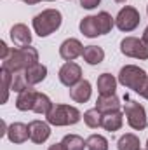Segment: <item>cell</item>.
I'll list each match as a JSON object with an SVG mask.
<instances>
[{
    "label": "cell",
    "mask_w": 148,
    "mask_h": 150,
    "mask_svg": "<svg viewBox=\"0 0 148 150\" xmlns=\"http://www.w3.org/2000/svg\"><path fill=\"white\" fill-rule=\"evenodd\" d=\"M37 63H38V51L32 45H23V47H16V49L11 51V54L4 59L2 68L14 74V72H19V70H26V68H30Z\"/></svg>",
    "instance_id": "6da1fadb"
},
{
    "label": "cell",
    "mask_w": 148,
    "mask_h": 150,
    "mask_svg": "<svg viewBox=\"0 0 148 150\" xmlns=\"http://www.w3.org/2000/svg\"><path fill=\"white\" fill-rule=\"evenodd\" d=\"M61 23H63V16L58 9H45L33 18L32 26L38 37H49L51 33L59 30Z\"/></svg>",
    "instance_id": "7a4b0ae2"
},
{
    "label": "cell",
    "mask_w": 148,
    "mask_h": 150,
    "mask_svg": "<svg viewBox=\"0 0 148 150\" xmlns=\"http://www.w3.org/2000/svg\"><path fill=\"white\" fill-rule=\"evenodd\" d=\"M47 122L51 126H56V127H61V126H73L77 124L80 119H82V113L78 112L77 107L72 105H54L51 108V112L45 115Z\"/></svg>",
    "instance_id": "3957f363"
},
{
    "label": "cell",
    "mask_w": 148,
    "mask_h": 150,
    "mask_svg": "<svg viewBox=\"0 0 148 150\" xmlns=\"http://www.w3.org/2000/svg\"><path fill=\"white\" fill-rule=\"evenodd\" d=\"M125 103H124V115L127 119L129 127H132L134 131H143L148 126L147 119V110L143 105H140L138 101L131 100L129 96H124Z\"/></svg>",
    "instance_id": "277c9868"
},
{
    "label": "cell",
    "mask_w": 148,
    "mask_h": 150,
    "mask_svg": "<svg viewBox=\"0 0 148 150\" xmlns=\"http://www.w3.org/2000/svg\"><path fill=\"white\" fill-rule=\"evenodd\" d=\"M147 72L136 65H125L120 68L118 72V84H122L125 89H132L136 93H140V89L143 87L145 80H147Z\"/></svg>",
    "instance_id": "5b68a950"
},
{
    "label": "cell",
    "mask_w": 148,
    "mask_h": 150,
    "mask_svg": "<svg viewBox=\"0 0 148 150\" xmlns=\"http://www.w3.org/2000/svg\"><path fill=\"white\" fill-rule=\"evenodd\" d=\"M140 21H141V16H140V11L132 5H125L118 11L117 18H115V26L120 30V32H132L140 26Z\"/></svg>",
    "instance_id": "8992f818"
},
{
    "label": "cell",
    "mask_w": 148,
    "mask_h": 150,
    "mask_svg": "<svg viewBox=\"0 0 148 150\" xmlns=\"http://www.w3.org/2000/svg\"><path fill=\"white\" fill-rule=\"evenodd\" d=\"M120 52L127 58L148 59V42L138 37H125L120 42Z\"/></svg>",
    "instance_id": "52a82bcc"
},
{
    "label": "cell",
    "mask_w": 148,
    "mask_h": 150,
    "mask_svg": "<svg viewBox=\"0 0 148 150\" xmlns=\"http://www.w3.org/2000/svg\"><path fill=\"white\" fill-rule=\"evenodd\" d=\"M59 82L66 87H73L75 84H78L82 80V68L75 63V61H66L61 68H59Z\"/></svg>",
    "instance_id": "ba28073f"
},
{
    "label": "cell",
    "mask_w": 148,
    "mask_h": 150,
    "mask_svg": "<svg viewBox=\"0 0 148 150\" xmlns=\"http://www.w3.org/2000/svg\"><path fill=\"white\" fill-rule=\"evenodd\" d=\"M84 47L82 42L78 38H66L61 45H59V56L65 59V61H73L78 56H82L84 52Z\"/></svg>",
    "instance_id": "9c48e42d"
},
{
    "label": "cell",
    "mask_w": 148,
    "mask_h": 150,
    "mask_svg": "<svg viewBox=\"0 0 148 150\" xmlns=\"http://www.w3.org/2000/svg\"><path fill=\"white\" fill-rule=\"evenodd\" d=\"M28 129H30V140L37 145L47 142L51 136V124L44 120H32L28 124Z\"/></svg>",
    "instance_id": "30bf717a"
},
{
    "label": "cell",
    "mask_w": 148,
    "mask_h": 150,
    "mask_svg": "<svg viewBox=\"0 0 148 150\" xmlns=\"http://www.w3.org/2000/svg\"><path fill=\"white\" fill-rule=\"evenodd\" d=\"M92 94V86L89 80H80L78 84H75L73 87H70V98L75 103H85L91 100Z\"/></svg>",
    "instance_id": "8fae6325"
},
{
    "label": "cell",
    "mask_w": 148,
    "mask_h": 150,
    "mask_svg": "<svg viewBox=\"0 0 148 150\" xmlns=\"http://www.w3.org/2000/svg\"><path fill=\"white\" fill-rule=\"evenodd\" d=\"M5 134H7L9 142H12V143H25L30 138V129L23 122H14V124H11L7 127Z\"/></svg>",
    "instance_id": "7c38bea8"
},
{
    "label": "cell",
    "mask_w": 148,
    "mask_h": 150,
    "mask_svg": "<svg viewBox=\"0 0 148 150\" xmlns=\"http://www.w3.org/2000/svg\"><path fill=\"white\" fill-rule=\"evenodd\" d=\"M37 93H38V91H35L32 86H30V87H26L25 91L18 93V98H16V108H18V110H21V112L33 110Z\"/></svg>",
    "instance_id": "4fadbf2b"
},
{
    "label": "cell",
    "mask_w": 148,
    "mask_h": 150,
    "mask_svg": "<svg viewBox=\"0 0 148 150\" xmlns=\"http://www.w3.org/2000/svg\"><path fill=\"white\" fill-rule=\"evenodd\" d=\"M11 40H12L16 45H19V47L30 45V44H32V32H30V28H28L26 25H23V23L14 25V26L11 28Z\"/></svg>",
    "instance_id": "5bb4252c"
},
{
    "label": "cell",
    "mask_w": 148,
    "mask_h": 150,
    "mask_svg": "<svg viewBox=\"0 0 148 150\" xmlns=\"http://www.w3.org/2000/svg\"><path fill=\"white\" fill-rule=\"evenodd\" d=\"M124 124V113L120 110L117 112H108V113H103V119H101V127L106 129V131H118Z\"/></svg>",
    "instance_id": "9a60e30c"
},
{
    "label": "cell",
    "mask_w": 148,
    "mask_h": 150,
    "mask_svg": "<svg viewBox=\"0 0 148 150\" xmlns=\"http://www.w3.org/2000/svg\"><path fill=\"white\" fill-rule=\"evenodd\" d=\"M117 79L111 74L105 72L98 77V93L101 96H110V94H115V89H117Z\"/></svg>",
    "instance_id": "2e32d148"
},
{
    "label": "cell",
    "mask_w": 148,
    "mask_h": 150,
    "mask_svg": "<svg viewBox=\"0 0 148 150\" xmlns=\"http://www.w3.org/2000/svg\"><path fill=\"white\" fill-rule=\"evenodd\" d=\"M96 108L101 113H108V112H117L120 110V100L117 94H110V96H101L96 100Z\"/></svg>",
    "instance_id": "e0dca14e"
},
{
    "label": "cell",
    "mask_w": 148,
    "mask_h": 150,
    "mask_svg": "<svg viewBox=\"0 0 148 150\" xmlns=\"http://www.w3.org/2000/svg\"><path fill=\"white\" fill-rule=\"evenodd\" d=\"M82 58L87 65H99L103 59H105V51L103 47L99 45H85L84 47V52H82Z\"/></svg>",
    "instance_id": "ac0fdd59"
},
{
    "label": "cell",
    "mask_w": 148,
    "mask_h": 150,
    "mask_svg": "<svg viewBox=\"0 0 148 150\" xmlns=\"http://www.w3.org/2000/svg\"><path fill=\"white\" fill-rule=\"evenodd\" d=\"M25 75H26V80H28L30 86H37L42 80H45V77H47V67L42 65V63H37V65L26 68Z\"/></svg>",
    "instance_id": "d6986e66"
},
{
    "label": "cell",
    "mask_w": 148,
    "mask_h": 150,
    "mask_svg": "<svg viewBox=\"0 0 148 150\" xmlns=\"http://www.w3.org/2000/svg\"><path fill=\"white\" fill-rule=\"evenodd\" d=\"M78 28H80V33H82L84 37H87V38L99 37V28H98L96 16H85V18L80 21Z\"/></svg>",
    "instance_id": "ffe728a7"
},
{
    "label": "cell",
    "mask_w": 148,
    "mask_h": 150,
    "mask_svg": "<svg viewBox=\"0 0 148 150\" xmlns=\"http://www.w3.org/2000/svg\"><path fill=\"white\" fill-rule=\"evenodd\" d=\"M117 149L118 150H141V143L140 138L132 133H125L118 138L117 142Z\"/></svg>",
    "instance_id": "44dd1931"
},
{
    "label": "cell",
    "mask_w": 148,
    "mask_h": 150,
    "mask_svg": "<svg viewBox=\"0 0 148 150\" xmlns=\"http://www.w3.org/2000/svg\"><path fill=\"white\" fill-rule=\"evenodd\" d=\"M96 21H98L99 35H106V33H110L111 28L115 26V18H111V14H108L106 11H101V12H98V16H96Z\"/></svg>",
    "instance_id": "7402d4cb"
},
{
    "label": "cell",
    "mask_w": 148,
    "mask_h": 150,
    "mask_svg": "<svg viewBox=\"0 0 148 150\" xmlns=\"http://www.w3.org/2000/svg\"><path fill=\"white\" fill-rule=\"evenodd\" d=\"M54 107V103L51 101V98L44 93H37V98H35V105H33V112L38 115H47L51 112V108Z\"/></svg>",
    "instance_id": "603a6c76"
},
{
    "label": "cell",
    "mask_w": 148,
    "mask_h": 150,
    "mask_svg": "<svg viewBox=\"0 0 148 150\" xmlns=\"http://www.w3.org/2000/svg\"><path fill=\"white\" fill-rule=\"evenodd\" d=\"M101 119H103V113L99 112L96 107L84 112V122L87 124V127L91 129H96V127H101Z\"/></svg>",
    "instance_id": "cb8c5ba5"
},
{
    "label": "cell",
    "mask_w": 148,
    "mask_h": 150,
    "mask_svg": "<svg viewBox=\"0 0 148 150\" xmlns=\"http://www.w3.org/2000/svg\"><path fill=\"white\" fill-rule=\"evenodd\" d=\"M87 150H108V140L103 134H91L85 140Z\"/></svg>",
    "instance_id": "d4e9b609"
},
{
    "label": "cell",
    "mask_w": 148,
    "mask_h": 150,
    "mask_svg": "<svg viewBox=\"0 0 148 150\" xmlns=\"http://www.w3.org/2000/svg\"><path fill=\"white\" fill-rule=\"evenodd\" d=\"M26 87H30V84H28V80H26L25 70L14 72V74H12V86H11V91H14V93H21V91H25Z\"/></svg>",
    "instance_id": "484cf974"
},
{
    "label": "cell",
    "mask_w": 148,
    "mask_h": 150,
    "mask_svg": "<svg viewBox=\"0 0 148 150\" xmlns=\"http://www.w3.org/2000/svg\"><path fill=\"white\" fill-rule=\"evenodd\" d=\"M63 143L66 145L68 150H85L87 149L84 138L78 136V134H66V136L63 138Z\"/></svg>",
    "instance_id": "4316f807"
},
{
    "label": "cell",
    "mask_w": 148,
    "mask_h": 150,
    "mask_svg": "<svg viewBox=\"0 0 148 150\" xmlns=\"http://www.w3.org/2000/svg\"><path fill=\"white\" fill-rule=\"evenodd\" d=\"M0 75H2V89H4V98L2 101L5 103L9 100V91H11V86H12V74L5 68L0 70Z\"/></svg>",
    "instance_id": "83f0119b"
},
{
    "label": "cell",
    "mask_w": 148,
    "mask_h": 150,
    "mask_svg": "<svg viewBox=\"0 0 148 150\" xmlns=\"http://www.w3.org/2000/svg\"><path fill=\"white\" fill-rule=\"evenodd\" d=\"M99 4H101V0H80V5H82L84 9H87V11L96 9Z\"/></svg>",
    "instance_id": "f1b7e54d"
},
{
    "label": "cell",
    "mask_w": 148,
    "mask_h": 150,
    "mask_svg": "<svg viewBox=\"0 0 148 150\" xmlns=\"http://www.w3.org/2000/svg\"><path fill=\"white\" fill-rule=\"evenodd\" d=\"M11 51H12V49H9L5 42H0V58H2V61H4L9 54H11Z\"/></svg>",
    "instance_id": "f546056e"
},
{
    "label": "cell",
    "mask_w": 148,
    "mask_h": 150,
    "mask_svg": "<svg viewBox=\"0 0 148 150\" xmlns=\"http://www.w3.org/2000/svg\"><path fill=\"white\" fill-rule=\"evenodd\" d=\"M140 96H143L145 100H148V77H147V80H145V84H143V87L140 89V93H138Z\"/></svg>",
    "instance_id": "4dcf8cb0"
},
{
    "label": "cell",
    "mask_w": 148,
    "mask_h": 150,
    "mask_svg": "<svg viewBox=\"0 0 148 150\" xmlns=\"http://www.w3.org/2000/svg\"><path fill=\"white\" fill-rule=\"evenodd\" d=\"M47 150H68V149H66V145H65L63 142H59V143H54V145H51Z\"/></svg>",
    "instance_id": "1f68e13d"
},
{
    "label": "cell",
    "mask_w": 148,
    "mask_h": 150,
    "mask_svg": "<svg viewBox=\"0 0 148 150\" xmlns=\"http://www.w3.org/2000/svg\"><path fill=\"white\" fill-rule=\"evenodd\" d=\"M25 4H28V5H35V4H38V2H42V0H23Z\"/></svg>",
    "instance_id": "d6a6232c"
},
{
    "label": "cell",
    "mask_w": 148,
    "mask_h": 150,
    "mask_svg": "<svg viewBox=\"0 0 148 150\" xmlns=\"http://www.w3.org/2000/svg\"><path fill=\"white\" fill-rule=\"evenodd\" d=\"M141 38H143L145 42H148V26L145 28V32H143V37H141Z\"/></svg>",
    "instance_id": "836d02e7"
},
{
    "label": "cell",
    "mask_w": 148,
    "mask_h": 150,
    "mask_svg": "<svg viewBox=\"0 0 148 150\" xmlns=\"http://www.w3.org/2000/svg\"><path fill=\"white\" fill-rule=\"evenodd\" d=\"M115 2H117V4H124L125 0H115Z\"/></svg>",
    "instance_id": "e575fe53"
},
{
    "label": "cell",
    "mask_w": 148,
    "mask_h": 150,
    "mask_svg": "<svg viewBox=\"0 0 148 150\" xmlns=\"http://www.w3.org/2000/svg\"><path fill=\"white\" fill-rule=\"evenodd\" d=\"M45 2H54V0H45Z\"/></svg>",
    "instance_id": "d590c367"
},
{
    "label": "cell",
    "mask_w": 148,
    "mask_h": 150,
    "mask_svg": "<svg viewBox=\"0 0 148 150\" xmlns=\"http://www.w3.org/2000/svg\"><path fill=\"white\" fill-rule=\"evenodd\" d=\"M147 150H148V140H147Z\"/></svg>",
    "instance_id": "8d00e7d4"
},
{
    "label": "cell",
    "mask_w": 148,
    "mask_h": 150,
    "mask_svg": "<svg viewBox=\"0 0 148 150\" xmlns=\"http://www.w3.org/2000/svg\"><path fill=\"white\" fill-rule=\"evenodd\" d=\"M147 14H148V5H147Z\"/></svg>",
    "instance_id": "74e56055"
}]
</instances>
